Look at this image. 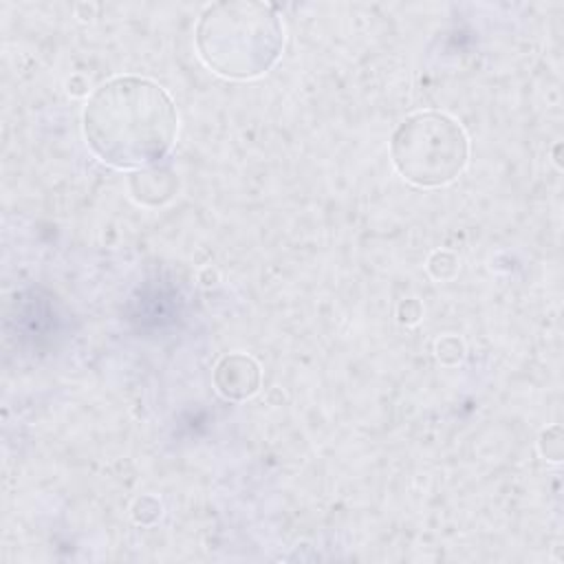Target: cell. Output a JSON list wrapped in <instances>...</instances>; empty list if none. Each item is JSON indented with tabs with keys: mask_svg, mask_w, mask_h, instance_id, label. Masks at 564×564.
I'll return each instance as SVG.
<instances>
[{
	"mask_svg": "<svg viewBox=\"0 0 564 564\" xmlns=\"http://www.w3.org/2000/svg\"><path fill=\"white\" fill-rule=\"evenodd\" d=\"M88 148L106 165L143 170L167 156L178 115L172 97L152 79L121 75L101 84L84 106Z\"/></svg>",
	"mask_w": 564,
	"mask_h": 564,
	"instance_id": "obj_1",
	"label": "cell"
},
{
	"mask_svg": "<svg viewBox=\"0 0 564 564\" xmlns=\"http://www.w3.org/2000/svg\"><path fill=\"white\" fill-rule=\"evenodd\" d=\"M194 42L198 57L214 73L253 79L278 62L284 48V26L271 4L216 2L200 13Z\"/></svg>",
	"mask_w": 564,
	"mask_h": 564,
	"instance_id": "obj_2",
	"label": "cell"
},
{
	"mask_svg": "<svg viewBox=\"0 0 564 564\" xmlns=\"http://www.w3.org/2000/svg\"><path fill=\"white\" fill-rule=\"evenodd\" d=\"M390 154L401 176L419 187H441L467 165L465 130L443 112H416L392 134Z\"/></svg>",
	"mask_w": 564,
	"mask_h": 564,
	"instance_id": "obj_3",
	"label": "cell"
},
{
	"mask_svg": "<svg viewBox=\"0 0 564 564\" xmlns=\"http://www.w3.org/2000/svg\"><path fill=\"white\" fill-rule=\"evenodd\" d=\"M214 383L227 399H247L260 386V366L249 355H227L214 370Z\"/></svg>",
	"mask_w": 564,
	"mask_h": 564,
	"instance_id": "obj_4",
	"label": "cell"
},
{
	"mask_svg": "<svg viewBox=\"0 0 564 564\" xmlns=\"http://www.w3.org/2000/svg\"><path fill=\"white\" fill-rule=\"evenodd\" d=\"M436 355L443 364H458L463 359V344L456 337H443L436 341Z\"/></svg>",
	"mask_w": 564,
	"mask_h": 564,
	"instance_id": "obj_5",
	"label": "cell"
}]
</instances>
